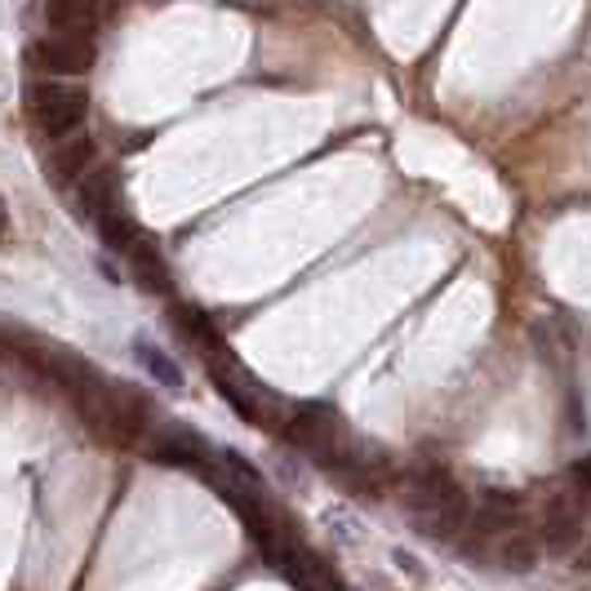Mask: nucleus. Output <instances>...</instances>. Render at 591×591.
Segmentation results:
<instances>
[{"label": "nucleus", "mask_w": 591, "mask_h": 591, "mask_svg": "<svg viewBox=\"0 0 591 591\" xmlns=\"http://www.w3.org/2000/svg\"><path fill=\"white\" fill-rule=\"evenodd\" d=\"M569 476H574L578 489H591V458H578V463L569 467Z\"/></svg>", "instance_id": "nucleus-14"}, {"label": "nucleus", "mask_w": 591, "mask_h": 591, "mask_svg": "<svg viewBox=\"0 0 591 591\" xmlns=\"http://www.w3.org/2000/svg\"><path fill=\"white\" fill-rule=\"evenodd\" d=\"M134 361L147 369V374H152L156 382H165V387H183V369L156 348V342H147V338H138L134 342Z\"/></svg>", "instance_id": "nucleus-11"}, {"label": "nucleus", "mask_w": 591, "mask_h": 591, "mask_svg": "<svg viewBox=\"0 0 591 591\" xmlns=\"http://www.w3.org/2000/svg\"><path fill=\"white\" fill-rule=\"evenodd\" d=\"M36 63L54 76H85L93 67V40L89 36H49L36 45Z\"/></svg>", "instance_id": "nucleus-5"}, {"label": "nucleus", "mask_w": 591, "mask_h": 591, "mask_svg": "<svg viewBox=\"0 0 591 591\" xmlns=\"http://www.w3.org/2000/svg\"><path fill=\"white\" fill-rule=\"evenodd\" d=\"M152 458L165 467H205V445L183 427H169L152 440Z\"/></svg>", "instance_id": "nucleus-8"}, {"label": "nucleus", "mask_w": 591, "mask_h": 591, "mask_svg": "<svg viewBox=\"0 0 591 591\" xmlns=\"http://www.w3.org/2000/svg\"><path fill=\"white\" fill-rule=\"evenodd\" d=\"M578 569H591V543H587V552L578 556Z\"/></svg>", "instance_id": "nucleus-15"}, {"label": "nucleus", "mask_w": 591, "mask_h": 591, "mask_svg": "<svg viewBox=\"0 0 591 591\" xmlns=\"http://www.w3.org/2000/svg\"><path fill=\"white\" fill-rule=\"evenodd\" d=\"M98 223V236H103L112 250H129V244L138 240V227L129 223V214H125V205H116V210H103L93 218Z\"/></svg>", "instance_id": "nucleus-12"}, {"label": "nucleus", "mask_w": 591, "mask_h": 591, "mask_svg": "<svg viewBox=\"0 0 591 591\" xmlns=\"http://www.w3.org/2000/svg\"><path fill=\"white\" fill-rule=\"evenodd\" d=\"M85 112H89V93L80 85L40 80V85L27 89V116H32V125L45 129V134H54V138L72 134L85 121Z\"/></svg>", "instance_id": "nucleus-3"}, {"label": "nucleus", "mask_w": 591, "mask_h": 591, "mask_svg": "<svg viewBox=\"0 0 591 591\" xmlns=\"http://www.w3.org/2000/svg\"><path fill=\"white\" fill-rule=\"evenodd\" d=\"M499 565L512 569V574L533 569V565H538V543H533L529 533H512L507 543H503V552H499Z\"/></svg>", "instance_id": "nucleus-13"}, {"label": "nucleus", "mask_w": 591, "mask_h": 591, "mask_svg": "<svg viewBox=\"0 0 591 591\" xmlns=\"http://www.w3.org/2000/svg\"><path fill=\"white\" fill-rule=\"evenodd\" d=\"M76 397V410L85 418V427L108 440V445H134L142 436L147 418H152V401L142 391L125 387V382H103V378H89L85 387L72 391Z\"/></svg>", "instance_id": "nucleus-1"}, {"label": "nucleus", "mask_w": 591, "mask_h": 591, "mask_svg": "<svg viewBox=\"0 0 591 591\" xmlns=\"http://www.w3.org/2000/svg\"><path fill=\"white\" fill-rule=\"evenodd\" d=\"M45 18L54 36H89L98 32V0H49Z\"/></svg>", "instance_id": "nucleus-7"}, {"label": "nucleus", "mask_w": 591, "mask_h": 591, "mask_svg": "<svg viewBox=\"0 0 591 591\" xmlns=\"http://www.w3.org/2000/svg\"><path fill=\"white\" fill-rule=\"evenodd\" d=\"M543 543L552 552H574L582 543V512L574 503H552L548 507V525H543Z\"/></svg>", "instance_id": "nucleus-9"}, {"label": "nucleus", "mask_w": 591, "mask_h": 591, "mask_svg": "<svg viewBox=\"0 0 591 591\" xmlns=\"http://www.w3.org/2000/svg\"><path fill=\"white\" fill-rule=\"evenodd\" d=\"M289 440L299 450H307L312 458H320V463H338V418L325 405H307V410L293 414Z\"/></svg>", "instance_id": "nucleus-4"}, {"label": "nucleus", "mask_w": 591, "mask_h": 591, "mask_svg": "<svg viewBox=\"0 0 591 591\" xmlns=\"http://www.w3.org/2000/svg\"><path fill=\"white\" fill-rule=\"evenodd\" d=\"M89 161H93V142H89V138H72V142H63L59 152H54V161H49V174H54V183H72Z\"/></svg>", "instance_id": "nucleus-10"}, {"label": "nucleus", "mask_w": 591, "mask_h": 591, "mask_svg": "<svg viewBox=\"0 0 591 591\" xmlns=\"http://www.w3.org/2000/svg\"><path fill=\"white\" fill-rule=\"evenodd\" d=\"M405 507H410V520H414L423 533H436V538L458 533L463 520H467L463 489H458L450 476H440V471H427V476H414V480H410Z\"/></svg>", "instance_id": "nucleus-2"}, {"label": "nucleus", "mask_w": 591, "mask_h": 591, "mask_svg": "<svg viewBox=\"0 0 591 591\" xmlns=\"http://www.w3.org/2000/svg\"><path fill=\"white\" fill-rule=\"evenodd\" d=\"M125 254H129V276L138 280V289H147V293H174V280H169V267H165V259L156 250V240L138 236Z\"/></svg>", "instance_id": "nucleus-6"}]
</instances>
